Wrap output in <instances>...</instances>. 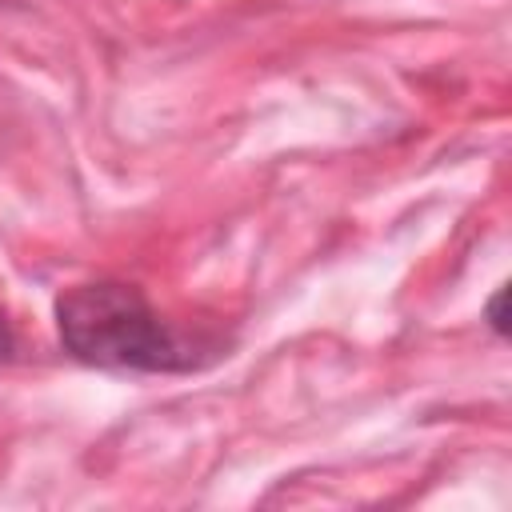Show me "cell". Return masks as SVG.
<instances>
[{
    "mask_svg": "<svg viewBox=\"0 0 512 512\" xmlns=\"http://www.w3.org/2000/svg\"><path fill=\"white\" fill-rule=\"evenodd\" d=\"M56 332L64 352L108 372H192L220 356L216 344L172 328L136 284L88 280L56 300Z\"/></svg>",
    "mask_w": 512,
    "mask_h": 512,
    "instance_id": "obj_1",
    "label": "cell"
},
{
    "mask_svg": "<svg viewBox=\"0 0 512 512\" xmlns=\"http://www.w3.org/2000/svg\"><path fill=\"white\" fill-rule=\"evenodd\" d=\"M484 324H488L500 340L508 336V288H504V284L488 296V304H484Z\"/></svg>",
    "mask_w": 512,
    "mask_h": 512,
    "instance_id": "obj_2",
    "label": "cell"
},
{
    "mask_svg": "<svg viewBox=\"0 0 512 512\" xmlns=\"http://www.w3.org/2000/svg\"><path fill=\"white\" fill-rule=\"evenodd\" d=\"M12 356V332H8V324H4V316H0V364Z\"/></svg>",
    "mask_w": 512,
    "mask_h": 512,
    "instance_id": "obj_3",
    "label": "cell"
}]
</instances>
